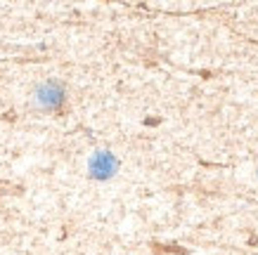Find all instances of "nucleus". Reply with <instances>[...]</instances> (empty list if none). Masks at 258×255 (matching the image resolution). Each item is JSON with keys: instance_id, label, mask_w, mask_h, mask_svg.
<instances>
[{"instance_id": "obj_2", "label": "nucleus", "mask_w": 258, "mask_h": 255, "mask_svg": "<svg viewBox=\"0 0 258 255\" xmlns=\"http://www.w3.org/2000/svg\"><path fill=\"white\" fill-rule=\"evenodd\" d=\"M36 102H38L43 109H57L64 102V90L62 85L55 83V80H47L36 90Z\"/></svg>"}, {"instance_id": "obj_1", "label": "nucleus", "mask_w": 258, "mask_h": 255, "mask_svg": "<svg viewBox=\"0 0 258 255\" xmlns=\"http://www.w3.org/2000/svg\"><path fill=\"white\" fill-rule=\"evenodd\" d=\"M118 170V158L111 151H95L88 161V173L95 180H109L116 175Z\"/></svg>"}]
</instances>
